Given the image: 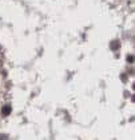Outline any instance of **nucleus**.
<instances>
[{"instance_id":"7ed1b4c3","label":"nucleus","mask_w":135,"mask_h":140,"mask_svg":"<svg viewBox=\"0 0 135 140\" xmlns=\"http://www.w3.org/2000/svg\"><path fill=\"white\" fill-rule=\"evenodd\" d=\"M127 61H128V63H132V61H134V57L131 56V55H130V56H127Z\"/></svg>"},{"instance_id":"f03ea898","label":"nucleus","mask_w":135,"mask_h":140,"mask_svg":"<svg viewBox=\"0 0 135 140\" xmlns=\"http://www.w3.org/2000/svg\"><path fill=\"white\" fill-rule=\"evenodd\" d=\"M119 47H120V43H119L118 40H114L112 43H111V48L112 49H118Z\"/></svg>"},{"instance_id":"f257e3e1","label":"nucleus","mask_w":135,"mask_h":140,"mask_svg":"<svg viewBox=\"0 0 135 140\" xmlns=\"http://www.w3.org/2000/svg\"><path fill=\"white\" fill-rule=\"evenodd\" d=\"M11 111H12V108H11V106H4V107L2 108V114H3V116L10 115V114H11Z\"/></svg>"}]
</instances>
